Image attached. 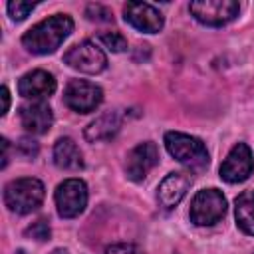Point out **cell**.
<instances>
[{"instance_id":"484cf974","label":"cell","mask_w":254,"mask_h":254,"mask_svg":"<svg viewBox=\"0 0 254 254\" xmlns=\"http://www.w3.org/2000/svg\"><path fill=\"white\" fill-rule=\"evenodd\" d=\"M50 254H69V252H67L65 248H56V250H54V252H50Z\"/></svg>"},{"instance_id":"7a4b0ae2","label":"cell","mask_w":254,"mask_h":254,"mask_svg":"<svg viewBox=\"0 0 254 254\" xmlns=\"http://www.w3.org/2000/svg\"><path fill=\"white\" fill-rule=\"evenodd\" d=\"M44 185L34 177L14 179L4 187V204L16 214L34 212L44 200Z\"/></svg>"},{"instance_id":"d4e9b609","label":"cell","mask_w":254,"mask_h":254,"mask_svg":"<svg viewBox=\"0 0 254 254\" xmlns=\"http://www.w3.org/2000/svg\"><path fill=\"white\" fill-rule=\"evenodd\" d=\"M8 161H10V141L2 139V169H6Z\"/></svg>"},{"instance_id":"5b68a950","label":"cell","mask_w":254,"mask_h":254,"mask_svg":"<svg viewBox=\"0 0 254 254\" xmlns=\"http://www.w3.org/2000/svg\"><path fill=\"white\" fill-rule=\"evenodd\" d=\"M54 200L62 218H75L87 206V185L81 179H65L56 187Z\"/></svg>"},{"instance_id":"e0dca14e","label":"cell","mask_w":254,"mask_h":254,"mask_svg":"<svg viewBox=\"0 0 254 254\" xmlns=\"http://www.w3.org/2000/svg\"><path fill=\"white\" fill-rule=\"evenodd\" d=\"M236 224L242 232L254 234V190H244L234 200Z\"/></svg>"},{"instance_id":"ffe728a7","label":"cell","mask_w":254,"mask_h":254,"mask_svg":"<svg viewBox=\"0 0 254 254\" xmlns=\"http://www.w3.org/2000/svg\"><path fill=\"white\" fill-rule=\"evenodd\" d=\"M24 234L30 236V238H34V240H38V242H44V240L50 238V224H48L44 218H40V220L32 222V224L24 230Z\"/></svg>"},{"instance_id":"603a6c76","label":"cell","mask_w":254,"mask_h":254,"mask_svg":"<svg viewBox=\"0 0 254 254\" xmlns=\"http://www.w3.org/2000/svg\"><path fill=\"white\" fill-rule=\"evenodd\" d=\"M18 151L24 155V157H28V159H32V157H36L38 155V143L36 141H32V139H20L18 141Z\"/></svg>"},{"instance_id":"44dd1931","label":"cell","mask_w":254,"mask_h":254,"mask_svg":"<svg viewBox=\"0 0 254 254\" xmlns=\"http://www.w3.org/2000/svg\"><path fill=\"white\" fill-rule=\"evenodd\" d=\"M85 16H87V20H91V22H111V20H113L111 12H109L105 6H101V4H89V6L85 8Z\"/></svg>"},{"instance_id":"2e32d148","label":"cell","mask_w":254,"mask_h":254,"mask_svg":"<svg viewBox=\"0 0 254 254\" xmlns=\"http://www.w3.org/2000/svg\"><path fill=\"white\" fill-rule=\"evenodd\" d=\"M54 163L64 171H79L83 169V155L73 139L60 137L54 145Z\"/></svg>"},{"instance_id":"7c38bea8","label":"cell","mask_w":254,"mask_h":254,"mask_svg":"<svg viewBox=\"0 0 254 254\" xmlns=\"http://www.w3.org/2000/svg\"><path fill=\"white\" fill-rule=\"evenodd\" d=\"M56 91V79L46 69H34L20 77L18 81V93L32 101H44Z\"/></svg>"},{"instance_id":"6da1fadb","label":"cell","mask_w":254,"mask_h":254,"mask_svg":"<svg viewBox=\"0 0 254 254\" xmlns=\"http://www.w3.org/2000/svg\"><path fill=\"white\" fill-rule=\"evenodd\" d=\"M71 32H73V20L67 14H56L32 26L22 36V46L32 54L46 56L56 52Z\"/></svg>"},{"instance_id":"ac0fdd59","label":"cell","mask_w":254,"mask_h":254,"mask_svg":"<svg viewBox=\"0 0 254 254\" xmlns=\"http://www.w3.org/2000/svg\"><path fill=\"white\" fill-rule=\"evenodd\" d=\"M99 42L111 52H125L127 50V40L119 32H101Z\"/></svg>"},{"instance_id":"3957f363","label":"cell","mask_w":254,"mask_h":254,"mask_svg":"<svg viewBox=\"0 0 254 254\" xmlns=\"http://www.w3.org/2000/svg\"><path fill=\"white\" fill-rule=\"evenodd\" d=\"M165 147L167 151L185 167L192 171H202L208 167V151L204 143L196 137H190L187 133L169 131L165 135Z\"/></svg>"},{"instance_id":"cb8c5ba5","label":"cell","mask_w":254,"mask_h":254,"mask_svg":"<svg viewBox=\"0 0 254 254\" xmlns=\"http://www.w3.org/2000/svg\"><path fill=\"white\" fill-rule=\"evenodd\" d=\"M0 97H2V115H6L8 113V107H10V91H8V87L6 85H2V89H0Z\"/></svg>"},{"instance_id":"4fadbf2b","label":"cell","mask_w":254,"mask_h":254,"mask_svg":"<svg viewBox=\"0 0 254 254\" xmlns=\"http://www.w3.org/2000/svg\"><path fill=\"white\" fill-rule=\"evenodd\" d=\"M190 183H192L190 173H169V175L161 181L159 190H157L159 204H161L163 208H167V210L173 208V206H177V204L185 198V194H187Z\"/></svg>"},{"instance_id":"8fae6325","label":"cell","mask_w":254,"mask_h":254,"mask_svg":"<svg viewBox=\"0 0 254 254\" xmlns=\"http://www.w3.org/2000/svg\"><path fill=\"white\" fill-rule=\"evenodd\" d=\"M123 18L135 30L145 32V34L161 32V28L165 24L163 14L155 6L147 4V2H127L123 6Z\"/></svg>"},{"instance_id":"277c9868","label":"cell","mask_w":254,"mask_h":254,"mask_svg":"<svg viewBox=\"0 0 254 254\" xmlns=\"http://www.w3.org/2000/svg\"><path fill=\"white\" fill-rule=\"evenodd\" d=\"M226 212V198L218 189H202L190 202V222L196 226H210L218 222Z\"/></svg>"},{"instance_id":"8992f818","label":"cell","mask_w":254,"mask_h":254,"mask_svg":"<svg viewBox=\"0 0 254 254\" xmlns=\"http://www.w3.org/2000/svg\"><path fill=\"white\" fill-rule=\"evenodd\" d=\"M189 10L196 22L210 28H218L238 16L240 4L234 0H196L189 4Z\"/></svg>"},{"instance_id":"ba28073f","label":"cell","mask_w":254,"mask_h":254,"mask_svg":"<svg viewBox=\"0 0 254 254\" xmlns=\"http://www.w3.org/2000/svg\"><path fill=\"white\" fill-rule=\"evenodd\" d=\"M64 101L77 113H91L103 101V91L87 79H71L64 89Z\"/></svg>"},{"instance_id":"52a82bcc","label":"cell","mask_w":254,"mask_h":254,"mask_svg":"<svg viewBox=\"0 0 254 254\" xmlns=\"http://www.w3.org/2000/svg\"><path fill=\"white\" fill-rule=\"evenodd\" d=\"M64 62L69 67H73V69H77L81 73H89V75L101 73L107 67V56H105V52L97 44H93L89 40L71 46L64 54Z\"/></svg>"},{"instance_id":"30bf717a","label":"cell","mask_w":254,"mask_h":254,"mask_svg":"<svg viewBox=\"0 0 254 254\" xmlns=\"http://www.w3.org/2000/svg\"><path fill=\"white\" fill-rule=\"evenodd\" d=\"M159 163V149L153 141H145V143H139L135 149H131L127 153V159H125V175L127 179L139 183L143 181L149 171Z\"/></svg>"},{"instance_id":"7402d4cb","label":"cell","mask_w":254,"mask_h":254,"mask_svg":"<svg viewBox=\"0 0 254 254\" xmlns=\"http://www.w3.org/2000/svg\"><path fill=\"white\" fill-rule=\"evenodd\" d=\"M105 254H139V248L135 244H129V242H119V244L107 246Z\"/></svg>"},{"instance_id":"9c48e42d","label":"cell","mask_w":254,"mask_h":254,"mask_svg":"<svg viewBox=\"0 0 254 254\" xmlns=\"http://www.w3.org/2000/svg\"><path fill=\"white\" fill-rule=\"evenodd\" d=\"M254 171V159L248 145L238 143L230 149L226 159L220 165V179L226 183H242Z\"/></svg>"},{"instance_id":"5bb4252c","label":"cell","mask_w":254,"mask_h":254,"mask_svg":"<svg viewBox=\"0 0 254 254\" xmlns=\"http://www.w3.org/2000/svg\"><path fill=\"white\" fill-rule=\"evenodd\" d=\"M20 121L28 133L44 135L54 123V113L46 101H32L20 107Z\"/></svg>"},{"instance_id":"9a60e30c","label":"cell","mask_w":254,"mask_h":254,"mask_svg":"<svg viewBox=\"0 0 254 254\" xmlns=\"http://www.w3.org/2000/svg\"><path fill=\"white\" fill-rule=\"evenodd\" d=\"M121 129V115L117 111H105L99 117H95L83 131L85 141L89 143H99V141H109L117 135Z\"/></svg>"},{"instance_id":"d6986e66","label":"cell","mask_w":254,"mask_h":254,"mask_svg":"<svg viewBox=\"0 0 254 254\" xmlns=\"http://www.w3.org/2000/svg\"><path fill=\"white\" fill-rule=\"evenodd\" d=\"M6 8H8L10 18L16 20V22H20V20H24V18L36 8V4H34V2H22V0H16V2H8Z\"/></svg>"}]
</instances>
